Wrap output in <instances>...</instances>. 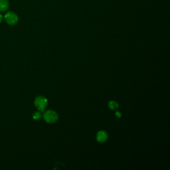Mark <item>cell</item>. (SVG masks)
Returning a JSON list of instances; mask_svg holds the SVG:
<instances>
[{
	"label": "cell",
	"mask_w": 170,
	"mask_h": 170,
	"mask_svg": "<svg viewBox=\"0 0 170 170\" xmlns=\"http://www.w3.org/2000/svg\"><path fill=\"white\" fill-rule=\"evenodd\" d=\"M43 117L45 121L49 124H53L57 121L59 119V115L55 110H48L43 112Z\"/></svg>",
	"instance_id": "obj_1"
},
{
	"label": "cell",
	"mask_w": 170,
	"mask_h": 170,
	"mask_svg": "<svg viewBox=\"0 0 170 170\" xmlns=\"http://www.w3.org/2000/svg\"><path fill=\"white\" fill-rule=\"evenodd\" d=\"M4 19L7 22V23L11 25H16L18 23L19 20L18 16H17L15 13H13V12L11 11H9L6 13V15L4 16Z\"/></svg>",
	"instance_id": "obj_3"
},
{
	"label": "cell",
	"mask_w": 170,
	"mask_h": 170,
	"mask_svg": "<svg viewBox=\"0 0 170 170\" xmlns=\"http://www.w3.org/2000/svg\"><path fill=\"white\" fill-rule=\"evenodd\" d=\"M2 19H3V17L1 14H0V23H1V22L2 21Z\"/></svg>",
	"instance_id": "obj_9"
},
{
	"label": "cell",
	"mask_w": 170,
	"mask_h": 170,
	"mask_svg": "<svg viewBox=\"0 0 170 170\" xmlns=\"http://www.w3.org/2000/svg\"><path fill=\"white\" fill-rule=\"evenodd\" d=\"M42 116V114H41V112L40 111H38V112H35L33 113V118L34 120H39Z\"/></svg>",
	"instance_id": "obj_7"
},
{
	"label": "cell",
	"mask_w": 170,
	"mask_h": 170,
	"mask_svg": "<svg viewBox=\"0 0 170 170\" xmlns=\"http://www.w3.org/2000/svg\"><path fill=\"white\" fill-rule=\"evenodd\" d=\"M47 99L43 96H39V97H36L35 101H34V104H35V107L40 112L45 111L47 106Z\"/></svg>",
	"instance_id": "obj_2"
},
{
	"label": "cell",
	"mask_w": 170,
	"mask_h": 170,
	"mask_svg": "<svg viewBox=\"0 0 170 170\" xmlns=\"http://www.w3.org/2000/svg\"><path fill=\"white\" fill-rule=\"evenodd\" d=\"M118 104L116 102V101L114 100H111L108 102V107H109L111 110H114L116 109V108H118Z\"/></svg>",
	"instance_id": "obj_6"
},
{
	"label": "cell",
	"mask_w": 170,
	"mask_h": 170,
	"mask_svg": "<svg viewBox=\"0 0 170 170\" xmlns=\"http://www.w3.org/2000/svg\"><path fill=\"white\" fill-rule=\"evenodd\" d=\"M8 0H0V11H5L8 9Z\"/></svg>",
	"instance_id": "obj_5"
},
{
	"label": "cell",
	"mask_w": 170,
	"mask_h": 170,
	"mask_svg": "<svg viewBox=\"0 0 170 170\" xmlns=\"http://www.w3.org/2000/svg\"><path fill=\"white\" fill-rule=\"evenodd\" d=\"M108 139L107 132L104 130H100L97 134V140L100 143H103L106 142Z\"/></svg>",
	"instance_id": "obj_4"
},
{
	"label": "cell",
	"mask_w": 170,
	"mask_h": 170,
	"mask_svg": "<svg viewBox=\"0 0 170 170\" xmlns=\"http://www.w3.org/2000/svg\"><path fill=\"white\" fill-rule=\"evenodd\" d=\"M121 115H122V114L119 111H116V116L118 118H120V117H121Z\"/></svg>",
	"instance_id": "obj_8"
}]
</instances>
